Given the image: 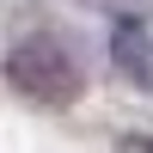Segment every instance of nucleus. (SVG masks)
I'll use <instances>...</instances> for the list:
<instances>
[{"label": "nucleus", "instance_id": "3", "mask_svg": "<svg viewBox=\"0 0 153 153\" xmlns=\"http://www.w3.org/2000/svg\"><path fill=\"white\" fill-rule=\"evenodd\" d=\"M123 153H153V135H135V141H123Z\"/></svg>", "mask_w": 153, "mask_h": 153}, {"label": "nucleus", "instance_id": "1", "mask_svg": "<svg viewBox=\"0 0 153 153\" xmlns=\"http://www.w3.org/2000/svg\"><path fill=\"white\" fill-rule=\"evenodd\" d=\"M6 80H12V92L37 98V104H74L80 98V61L49 37H25L6 49Z\"/></svg>", "mask_w": 153, "mask_h": 153}, {"label": "nucleus", "instance_id": "2", "mask_svg": "<svg viewBox=\"0 0 153 153\" xmlns=\"http://www.w3.org/2000/svg\"><path fill=\"white\" fill-rule=\"evenodd\" d=\"M110 61H117L135 86H153V31L141 19H117L110 25Z\"/></svg>", "mask_w": 153, "mask_h": 153}]
</instances>
